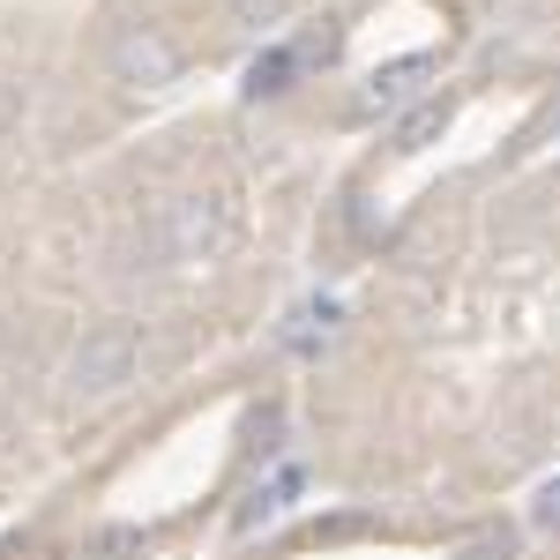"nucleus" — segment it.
Instances as JSON below:
<instances>
[{
	"label": "nucleus",
	"instance_id": "obj_2",
	"mask_svg": "<svg viewBox=\"0 0 560 560\" xmlns=\"http://www.w3.org/2000/svg\"><path fill=\"white\" fill-rule=\"evenodd\" d=\"M179 68H187V52H179L158 23H120L113 38H105V75L120 90H173L179 83Z\"/></svg>",
	"mask_w": 560,
	"mask_h": 560
},
{
	"label": "nucleus",
	"instance_id": "obj_10",
	"mask_svg": "<svg viewBox=\"0 0 560 560\" xmlns=\"http://www.w3.org/2000/svg\"><path fill=\"white\" fill-rule=\"evenodd\" d=\"M538 523H553V530H560V486L546 493V501H538Z\"/></svg>",
	"mask_w": 560,
	"mask_h": 560
},
{
	"label": "nucleus",
	"instance_id": "obj_8",
	"mask_svg": "<svg viewBox=\"0 0 560 560\" xmlns=\"http://www.w3.org/2000/svg\"><path fill=\"white\" fill-rule=\"evenodd\" d=\"M135 546H142V530H105V538H97V553L113 560V553H135Z\"/></svg>",
	"mask_w": 560,
	"mask_h": 560
},
{
	"label": "nucleus",
	"instance_id": "obj_6",
	"mask_svg": "<svg viewBox=\"0 0 560 560\" xmlns=\"http://www.w3.org/2000/svg\"><path fill=\"white\" fill-rule=\"evenodd\" d=\"M441 120H448V105H441V97H427V105H419V113L396 128V150H419V142H433V135H441Z\"/></svg>",
	"mask_w": 560,
	"mask_h": 560
},
{
	"label": "nucleus",
	"instance_id": "obj_7",
	"mask_svg": "<svg viewBox=\"0 0 560 560\" xmlns=\"http://www.w3.org/2000/svg\"><path fill=\"white\" fill-rule=\"evenodd\" d=\"M284 83H292V60H284V52H269V60H255V75H247V90H255V97H277Z\"/></svg>",
	"mask_w": 560,
	"mask_h": 560
},
{
	"label": "nucleus",
	"instance_id": "obj_4",
	"mask_svg": "<svg viewBox=\"0 0 560 560\" xmlns=\"http://www.w3.org/2000/svg\"><path fill=\"white\" fill-rule=\"evenodd\" d=\"M427 68H433V60H396V68H382L374 83L359 90V105H366V113H382V105H404V97L419 90V75H427Z\"/></svg>",
	"mask_w": 560,
	"mask_h": 560
},
{
	"label": "nucleus",
	"instance_id": "obj_1",
	"mask_svg": "<svg viewBox=\"0 0 560 560\" xmlns=\"http://www.w3.org/2000/svg\"><path fill=\"white\" fill-rule=\"evenodd\" d=\"M135 374H142V329L135 322H105V329H83L75 351L60 359V396L97 404V396H120Z\"/></svg>",
	"mask_w": 560,
	"mask_h": 560
},
{
	"label": "nucleus",
	"instance_id": "obj_11",
	"mask_svg": "<svg viewBox=\"0 0 560 560\" xmlns=\"http://www.w3.org/2000/svg\"><path fill=\"white\" fill-rule=\"evenodd\" d=\"M471 560H509V538H486V546H478Z\"/></svg>",
	"mask_w": 560,
	"mask_h": 560
},
{
	"label": "nucleus",
	"instance_id": "obj_5",
	"mask_svg": "<svg viewBox=\"0 0 560 560\" xmlns=\"http://www.w3.org/2000/svg\"><path fill=\"white\" fill-rule=\"evenodd\" d=\"M224 15H232V31H277L292 15V0H224Z\"/></svg>",
	"mask_w": 560,
	"mask_h": 560
},
{
	"label": "nucleus",
	"instance_id": "obj_3",
	"mask_svg": "<svg viewBox=\"0 0 560 560\" xmlns=\"http://www.w3.org/2000/svg\"><path fill=\"white\" fill-rule=\"evenodd\" d=\"M150 240H158L165 261H210L217 240H224V202L202 195V187H195V195H173V202L158 210V232H150Z\"/></svg>",
	"mask_w": 560,
	"mask_h": 560
},
{
	"label": "nucleus",
	"instance_id": "obj_9",
	"mask_svg": "<svg viewBox=\"0 0 560 560\" xmlns=\"http://www.w3.org/2000/svg\"><path fill=\"white\" fill-rule=\"evenodd\" d=\"M15 120H23V90L0 83V128H15Z\"/></svg>",
	"mask_w": 560,
	"mask_h": 560
}]
</instances>
